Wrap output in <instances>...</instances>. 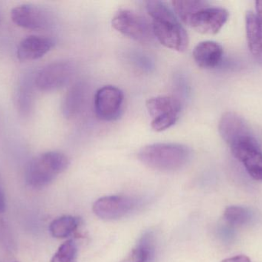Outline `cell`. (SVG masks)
<instances>
[{
  "instance_id": "d6986e66",
  "label": "cell",
  "mask_w": 262,
  "mask_h": 262,
  "mask_svg": "<svg viewBox=\"0 0 262 262\" xmlns=\"http://www.w3.org/2000/svg\"><path fill=\"white\" fill-rule=\"evenodd\" d=\"M172 5L179 19L186 25L192 14L208 6L209 3L200 0H177L172 1Z\"/></svg>"
},
{
  "instance_id": "30bf717a",
  "label": "cell",
  "mask_w": 262,
  "mask_h": 262,
  "mask_svg": "<svg viewBox=\"0 0 262 262\" xmlns=\"http://www.w3.org/2000/svg\"><path fill=\"white\" fill-rule=\"evenodd\" d=\"M11 18L18 27L29 30H46L53 24L50 12L32 4L15 6L11 10Z\"/></svg>"
},
{
  "instance_id": "e0dca14e",
  "label": "cell",
  "mask_w": 262,
  "mask_h": 262,
  "mask_svg": "<svg viewBox=\"0 0 262 262\" xmlns=\"http://www.w3.org/2000/svg\"><path fill=\"white\" fill-rule=\"evenodd\" d=\"M155 237L146 232L140 237L135 247L121 262H152L156 252Z\"/></svg>"
},
{
  "instance_id": "7402d4cb",
  "label": "cell",
  "mask_w": 262,
  "mask_h": 262,
  "mask_svg": "<svg viewBox=\"0 0 262 262\" xmlns=\"http://www.w3.org/2000/svg\"><path fill=\"white\" fill-rule=\"evenodd\" d=\"M6 209V195H5L4 189L0 183V214L4 213Z\"/></svg>"
},
{
  "instance_id": "52a82bcc",
  "label": "cell",
  "mask_w": 262,
  "mask_h": 262,
  "mask_svg": "<svg viewBox=\"0 0 262 262\" xmlns=\"http://www.w3.org/2000/svg\"><path fill=\"white\" fill-rule=\"evenodd\" d=\"M112 26L131 39L146 43L152 38V26L144 18L128 9H121L112 18Z\"/></svg>"
},
{
  "instance_id": "9a60e30c",
  "label": "cell",
  "mask_w": 262,
  "mask_h": 262,
  "mask_svg": "<svg viewBox=\"0 0 262 262\" xmlns=\"http://www.w3.org/2000/svg\"><path fill=\"white\" fill-rule=\"evenodd\" d=\"M248 46L252 57L262 67V22L253 12L246 16Z\"/></svg>"
},
{
  "instance_id": "277c9868",
  "label": "cell",
  "mask_w": 262,
  "mask_h": 262,
  "mask_svg": "<svg viewBox=\"0 0 262 262\" xmlns=\"http://www.w3.org/2000/svg\"><path fill=\"white\" fill-rule=\"evenodd\" d=\"M146 109L152 117L151 127L155 132H163L177 123L181 112V103L178 98L160 95L149 98Z\"/></svg>"
},
{
  "instance_id": "2e32d148",
  "label": "cell",
  "mask_w": 262,
  "mask_h": 262,
  "mask_svg": "<svg viewBox=\"0 0 262 262\" xmlns=\"http://www.w3.org/2000/svg\"><path fill=\"white\" fill-rule=\"evenodd\" d=\"M87 86L78 83L69 89L63 99L61 110L66 118H75L82 110L87 98Z\"/></svg>"
},
{
  "instance_id": "ac0fdd59",
  "label": "cell",
  "mask_w": 262,
  "mask_h": 262,
  "mask_svg": "<svg viewBox=\"0 0 262 262\" xmlns=\"http://www.w3.org/2000/svg\"><path fill=\"white\" fill-rule=\"evenodd\" d=\"M79 225V218L66 215L53 220L49 226V232L54 238H67L78 229Z\"/></svg>"
},
{
  "instance_id": "44dd1931",
  "label": "cell",
  "mask_w": 262,
  "mask_h": 262,
  "mask_svg": "<svg viewBox=\"0 0 262 262\" xmlns=\"http://www.w3.org/2000/svg\"><path fill=\"white\" fill-rule=\"evenodd\" d=\"M77 246L72 240L61 244L54 254L50 262H76Z\"/></svg>"
},
{
  "instance_id": "603a6c76",
  "label": "cell",
  "mask_w": 262,
  "mask_h": 262,
  "mask_svg": "<svg viewBox=\"0 0 262 262\" xmlns=\"http://www.w3.org/2000/svg\"><path fill=\"white\" fill-rule=\"evenodd\" d=\"M222 262H251V260L246 255H237L232 258H226Z\"/></svg>"
},
{
  "instance_id": "ba28073f",
  "label": "cell",
  "mask_w": 262,
  "mask_h": 262,
  "mask_svg": "<svg viewBox=\"0 0 262 262\" xmlns=\"http://www.w3.org/2000/svg\"><path fill=\"white\" fill-rule=\"evenodd\" d=\"M139 206V200L127 195H112L97 200L93 212L103 220H118L130 215Z\"/></svg>"
},
{
  "instance_id": "5b68a950",
  "label": "cell",
  "mask_w": 262,
  "mask_h": 262,
  "mask_svg": "<svg viewBox=\"0 0 262 262\" xmlns=\"http://www.w3.org/2000/svg\"><path fill=\"white\" fill-rule=\"evenodd\" d=\"M75 67L72 62H53L40 69L35 78V85L40 91L52 92L68 84L75 75Z\"/></svg>"
},
{
  "instance_id": "8fae6325",
  "label": "cell",
  "mask_w": 262,
  "mask_h": 262,
  "mask_svg": "<svg viewBox=\"0 0 262 262\" xmlns=\"http://www.w3.org/2000/svg\"><path fill=\"white\" fill-rule=\"evenodd\" d=\"M228 18L229 12L226 9L209 4L192 14L186 25L200 33L215 35L221 30Z\"/></svg>"
},
{
  "instance_id": "3957f363",
  "label": "cell",
  "mask_w": 262,
  "mask_h": 262,
  "mask_svg": "<svg viewBox=\"0 0 262 262\" xmlns=\"http://www.w3.org/2000/svg\"><path fill=\"white\" fill-rule=\"evenodd\" d=\"M70 162L64 154L55 151L34 157L26 166L25 180L33 189H41L52 183L69 167Z\"/></svg>"
},
{
  "instance_id": "7a4b0ae2",
  "label": "cell",
  "mask_w": 262,
  "mask_h": 262,
  "mask_svg": "<svg viewBox=\"0 0 262 262\" xmlns=\"http://www.w3.org/2000/svg\"><path fill=\"white\" fill-rule=\"evenodd\" d=\"M192 152L179 143H159L147 145L137 154L139 160L150 169L173 172L184 167L190 161Z\"/></svg>"
},
{
  "instance_id": "8992f818",
  "label": "cell",
  "mask_w": 262,
  "mask_h": 262,
  "mask_svg": "<svg viewBox=\"0 0 262 262\" xmlns=\"http://www.w3.org/2000/svg\"><path fill=\"white\" fill-rule=\"evenodd\" d=\"M229 147L249 175L254 179L262 181V149L255 135L241 138Z\"/></svg>"
},
{
  "instance_id": "6da1fadb",
  "label": "cell",
  "mask_w": 262,
  "mask_h": 262,
  "mask_svg": "<svg viewBox=\"0 0 262 262\" xmlns=\"http://www.w3.org/2000/svg\"><path fill=\"white\" fill-rule=\"evenodd\" d=\"M146 9L152 18V34L157 40L168 49L186 51L189 36L173 11L161 1L146 2Z\"/></svg>"
},
{
  "instance_id": "5bb4252c",
  "label": "cell",
  "mask_w": 262,
  "mask_h": 262,
  "mask_svg": "<svg viewBox=\"0 0 262 262\" xmlns=\"http://www.w3.org/2000/svg\"><path fill=\"white\" fill-rule=\"evenodd\" d=\"M194 61L203 69H213L219 66L223 55L221 45L214 41H203L194 48Z\"/></svg>"
},
{
  "instance_id": "4fadbf2b",
  "label": "cell",
  "mask_w": 262,
  "mask_h": 262,
  "mask_svg": "<svg viewBox=\"0 0 262 262\" xmlns=\"http://www.w3.org/2000/svg\"><path fill=\"white\" fill-rule=\"evenodd\" d=\"M51 38L39 35H29L23 38L17 48V58L19 61H34L42 58L54 47Z\"/></svg>"
},
{
  "instance_id": "7c38bea8",
  "label": "cell",
  "mask_w": 262,
  "mask_h": 262,
  "mask_svg": "<svg viewBox=\"0 0 262 262\" xmlns=\"http://www.w3.org/2000/svg\"><path fill=\"white\" fill-rule=\"evenodd\" d=\"M219 132L229 146L245 137L253 135L243 117L235 112H226L219 123Z\"/></svg>"
},
{
  "instance_id": "cb8c5ba5",
  "label": "cell",
  "mask_w": 262,
  "mask_h": 262,
  "mask_svg": "<svg viewBox=\"0 0 262 262\" xmlns=\"http://www.w3.org/2000/svg\"><path fill=\"white\" fill-rule=\"evenodd\" d=\"M255 7H256L258 18L262 22V0L255 2Z\"/></svg>"
},
{
  "instance_id": "9c48e42d",
  "label": "cell",
  "mask_w": 262,
  "mask_h": 262,
  "mask_svg": "<svg viewBox=\"0 0 262 262\" xmlns=\"http://www.w3.org/2000/svg\"><path fill=\"white\" fill-rule=\"evenodd\" d=\"M124 92L114 86H105L97 91L95 96V114L99 119L115 121L122 112Z\"/></svg>"
},
{
  "instance_id": "ffe728a7",
  "label": "cell",
  "mask_w": 262,
  "mask_h": 262,
  "mask_svg": "<svg viewBox=\"0 0 262 262\" xmlns=\"http://www.w3.org/2000/svg\"><path fill=\"white\" fill-rule=\"evenodd\" d=\"M252 213L249 209L241 206H230L224 212V218L232 226H244L252 219Z\"/></svg>"
}]
</instances>
